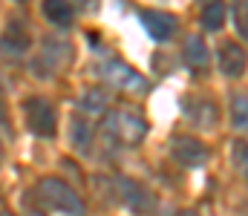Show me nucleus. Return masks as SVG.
<instances>
[{
  "label": "nucleus",
  "mask_w": 248,
  "mask_h": 216,
  "mask_svg": "<svg viewBox=\"0 0 248 216\" xmlns=\"http://www.w3.org/2000/svg\"><path fill=\"white\" fill-rule=\"evenodd\" d=\"M35 193H38L41 208H46L52 214H84V202L78 199V193L69 185H63L61 179H52V176L41 179Z\"/></svg>",
  "instance_id": "f257e3e1"
},
{
  "label": "nucleus",
  "mask_w": 248,
  "mask_h": 216,
  "mask_svg": "<svg viewBox=\"0 0 248 216\" xmlns=\"http://www.w3.org/2000/svg\"><path fill=\"white\" fill-rule=\"evenodd\" d=\"M144 133H147V124L141 121V115L130 110H110L104 115V136H110L116 144L136 147L144 139Z\"/></svg>",
  "instance_id": "f03ea898"
},
{
  "label": "nucleus",
  "mask_w": 248,
  "mask_h": 216,
  "mask_svg": "<svg viewBox=\"0 0 248 216\" xmlns=\"http://www.w3.org/2000/svg\"><path fill=\"white\" fill-rule=\"evenodd\" d=\"M23 110H26L29 130H32L35 136H44V139H52V136H55V130H58V118H55V110L49 107V101L32 95V98H26Z\"/></svg>",
  "instance_id": "7ed1b4c3"
},
{
  "label": "nucleus",
  "mask_w": 248,
  "mask_h": 216,
  "mask_svg": "<svg viewBox=\"0 0 248 216\" xmlns=\"http://www.w3.org/2000/svg\"><path fill=\"white\" fill-rule=\"evenodd\" d=\"M170 156H173V161L179 164V167H185V170H196V167H202L205 161H208V147L199 142V139H190V136H176L173 142H170Z\"/></svg>",
  "instance_id": "20e7f679"
},
{
  "label": "nucleus",
  "mask_w": 248,
  "mask_h": 216,
  "mask_svg": "<svg viewBox=\"0 0 248 216\" xmlns=\"http://www.w3.org/2000/svg\"><path fill=\"white\" fill-rule=\"evenodd\" d=\"M98 72H101V78H104L110 86H119L124 92H141V89L147 86L144 78L133 70V67L122 64V61H104V64L98 67Z\"/></svg>",
  "instance_id": "39448f33"
},
{
  "label": "nucleus",
  "mask_w": 248,
  "mask_h": 216,
  "mask_svg": "<svg viewBox=\"0 0 248 216\" xmlns=\"http://www.w3.org/2000/svg\"><path fill=\"white\" fill-rule=\"evenodd\" d=\"M141 17V26L147 29V35L153 41H168L173 32H176V17L168 14V12H156V9H147L139 14Z\"/></svg>",
  "instance_id": "423d86ee"
},
{
  "label": "nucleus",
  "mask_w": 248,
  "mask_h": 216,
  "mask_svg": "<svg viewBox=\"0 0 248 216\" xmlns=\"http://www.w3.org/2000/svg\"><path fill=\"white\" fill-rule=\"evenodd\" d=\"M246 67H248V55L240 43L228 41V43L219 46V72L225 78H240L246 72Z\"/></svg>",
  "instance_id": "0eeeda50"
},
{
  "label": "nucleus",
  "mask_w": 248,
  "mask_h": 216,
  "mask_svg": "<svg viewBox=\"0 0 248 216\" xmlns=\"http://www.w3.org/2000/svg\"><path fill=\"white\" fill-rule=\"evenodd\" d=\"M29 35L20 29V26H9L6 29V35H3V41H0V46H3V52L6 55H23V52H29Z\"/></svg>",
  "instance_id": "6e6552de"
},
{
  "label": "nucleus",
  "mask_w": 248,
  "mask_h": 216,
  "mask_svg": "<svg viewBox=\"0 0 248 216\" xmlns=\"http://www.w3.org/2000/svg\"><path fill=\"white\" fill-rule=\"evenodd\" d=\"M122 190H124V202L130 208H136V211H147V208L156 205V199L141 185H136V182H122Z\"/></svg>",
  "instance_id": "1a4fd4ad"
},
{
  "label": "nucleus",
  "mask_w": 248,
  "mask_h": 216,
  "mask_svg": "<svg viewBox=\"0 0 248 216\" xmlns=\"http://www.w3.org/2000/svg\"><path fill=\"white\" fill-rule=\"evenodd\" d=\"M225 17H228V6L222 0H211L205 9H202V26L208 32H219L225 26Z\"/></svg>",
  "instance_id": "9d476101"
},
{
  "label": "nucleus",
  "mask_w": 248,
  "mask_h": 216,
  "mask_svg": "<svg viewBox=\"0 0 248 216\" xmlns=\"http://www.w3.org/2000/svg\"><path fill=\"white\" fill-rule=\"evenodd\" d=\"M185 61L190 64V70H205L208 67V43L199 35H190L185 43Z\"/></svg>",
  "instance_id": "9b49d317"
},
{
  "label": "nucleus",
  "mask_w": 248,
  "mask_h": 216,
  "mask_svg": "<svg viewBox=\"0 0 248 216\" xmlns=\"http://www.w3.org/2000/svg\"><path fill=\"white\" fill-rule=\"evenodd\" d=\"M44 14L55 26H69L72 23V6L66 0H44Z\"/></svg>",
  "instance_id": "f8f14e48"
},
{
  "label": "nucleus",
  "mask_w": 248,
  "mask_h": 216,
  "mask_svg": "<svg viewBox=\"0 0 248 216\" xmlns=\"http://www.w3.org/2000/svg\"><path fill=\"white\" fill-rule=\"evenodd\" d=\"M90 144H93V127H90V121L75 118L72 121V147L78 153H90Z\"/></svg>",
  "instance_id": "ddd939ff"
},
{
  "label": "nucleus",
  "mask_w": 248,
  "mask_h": 216,
  "mask_svg": "<svg viewBox=\"0 0 248 216\" xmlns=\"http://www.w3.org/2000/svg\"><path fill=\"white\" fill-rule=\"evenodd\" d=\"M231 124L240 133H248V95H234L231 98Z\"/></svg>",
  "instance_id": "4468645a"
},
{
  "label": "nucleus",
  "mask_w": 248,
  "mask_h": 216,
  "mask_svg": "<svg viewBox=\"0 0 248 216\" xmlns=\"http://www.w3.org/2000/svg\"><path fill=\"white\" fill-rule=\"evenodd\" d=\"M234 23L240 38L248 41V0H234Z\"/></svg>",
  "instance_id": "2eb2a0df"
},
{
  "label": "nucleus",
  "mask_w": 248,
  "mask_h": 216,
  "mask_svg": "<svg viewBox=\"0 0 248 216\" xmlns=\"http://www.w3.org/2000/svg\"><path fill=\"white\" fill-rule=\"evenodd\" d=\"M234 164L237 170H248V142H234Z\"/></svg>",
  "instance_id": "dca6fc26"
},
{
  "label": "nucleus",
  "mask_w": 248,
  "mask_h": 216,
  "mask_svg": "<svg viewBox=\"0 0 248 216\" xmlns=\"http://www.w3.org/2000/svg\"><path fill=\"white\" fill-rule=\"evenodd\" d=\"M75 3H78L81 9H87V12H95V9H98V0H75Z\"/></svg>",
  "instance_id": "f3484780"
},
{
  "label": "nucleus",
  "mask_w": 248,
  "mask_h": 216,
  "mask_svg": "<svg viewBox=\"0 0 248 216\" xmlns=\"http://www.w3.org/2000/svg\"><path fill=\"white\" fill-rule=\"evenodd\" d=\"M87 104H90L93 110H98V107H101V101H98V92H87Z\"/></svg>",
  "instance_id": "a211bd4d"
},
{
  "label": "nucleus",
  "mask_w": 248,
  "mask_h": 216,
  "mask_svg": "<svg viewBox=\"0 0 248 216\" xmlns=\"http://www.w3.org/2000/svg\"><path fill=\"white\" fill-rule=\"evenodd\" d=\"M0 164H3V147H0Z\"/></svg>",
  "instance_id": "6ab92c4d"
},
{
  "label": "nucleus",
  "mask_w": 248,
  "mask_h": 216,
  "mask_svg": "<svg viewBox=\"0 0 248 216\" xmlns=\"http://www.w3.org/2000/svg\"><path fill=\"white\" fill-rule=\"evenodd\" d=\"M20 3H23V0H20Z\"/></svg>",
  "instance_id": "aec40b11"
}]
</instances>
